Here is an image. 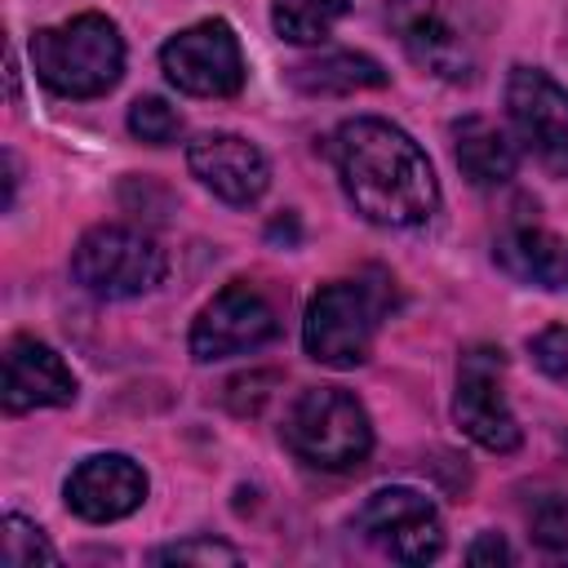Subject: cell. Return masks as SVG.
<instances>
[{
    "label": "cell",
    "instance_id": "obj_2",
    "mask_svg": "<svg viewBox=\"0 0 568 568\" xmlns=\"http://www.w3.org/2000/svg\"><path fill=\"white\" fill-rule=\"evenodd\" d=\"M31 67L58 98H98L124 71V40L106 13H75L31 36Z\"/></svg>",
    "mask_w": 568,
    "mask_h": 568
},
{
    "label": "cell",
    "instance_id": "obj_5",
    "mask_svg": "<svg viewBox=\"0 0 568 568\" xmlns=\"http://www.w3.org/2000/svg\"><path fill=\"white\" fill-rule=\"evenodd\" d=\"M386 284V280H382ZM364 280H333L306 302L302 346L328 368H355L368 359L377 320L386 311V288Z\"/></svg>",
    "mask_w": 568,
    "mask_h": 568
},
{
    "label": "cell",
    "instance_id": "obj_9",
    "mask_svg": "<svg viewBox=\"0 0 568 568\" xmlns=\"http://www.w3.org/2000/svg\"><path fill=\"white\" fill-rule=\"evenodd\" d=\"M275 333H280V320H275L271 297L257 284L235 280L195 315V324H191V355L200 364L231 359V355L266 346Z\"/></svg>",
    "mask_w": 568,
    "mask_h": 568
},
{
    "label": "cell",
    "instance_id": "obj_7",
    "mask_svg": "<svg viewBox=\"0 0 568 568\" xmlns=\"http://www.w3.org/2000/svg\"><path fill=\"white\" fill-rule=\"evenodd\" d=\"M160 67H164L169 84L191 98H231L244 84V53H240L231 22H222V18H204L186 31H178L160 49Z\"/></svg>",
    "mask_w": 568,
    "mask_h": 568
},
{
    "label": "cell",
    "instance_id": "obj_25",
    "mask_svg": "<svg viewBox=\"0 0 568 568\" xmlns=\"http://www.w3.org/2000/svg\"><path fill=\"white\" fill-rule=\"evenodd\" d=\"M515 559V550L497 537V532H484L470 550H466V564H510Z\"/></svg>",
    "mask_w": 568,
    "mask_h": 568
},
{
    "label": "cell",
    "instance_id": "obj_21",
    "mask_svg": "<svg viewBox=\"0 0 568 568\" xmlns=\"http://www.w3.org/2000/svg\"><path fill=\"white\" fill-rule=\"evenodd\" d=\"M155 564H200V568H213V564H226L235 568L240 564V550L226 546V541H213V537H186V541H173V546H160L151 555Z\"/></svg>",
    "mask_w": 568,
    "mask_h": 568
},
{
    "label": "cell",
    "instance_id": "obj_12",
    "mask_svg": "<svg viewBox=\"0 0 568 568\" xmlns=\"http://www.w3.org/2000/svg\"><path fill=\"white\" fill-rule=\"evenodd\" d=\"M186 164L200 178V186H209L217 200L226 204H257L262 191L271 186V164L266 155L240 138V133H200L186 146Z\"/></svg>",
    "mask_w": 568,
    "mask_h": 568
},
{
    "label": "cell",
    "instance_id": "obj_19",
    "mask_svg": "<svg viewBox=\"0 0 568 568\" xmlns=\"http://www.w3.org/2000/svg\"><path fill=\"white\" fill-rule=\"evenodd\" d=\"M0 559L9 568H36V564H58V550L49 546V537L31 519L4 515V524H0Z\"/></svg>",
    "mask_w": 568,
    "mask_h": 568
},
{
    "label": "cell",
    "instance_id": "obj_11",
    "mask_svg": "<svg viewBox=\"0 0 568 568\" xmlns=\"http://www.w3.org/2000/svg\"><path fill=\"white\" fill-rule=\"evenodd\" d=\"M506 111L528 155L568 178V89L537 67H515L506 80Z\"/></svg>",
    "mask_w": 568,
    "mask_h": 568
},
{
    "label": "cell",
    "instance_id": "obj_22",
    "mask_svg": "<svg viewBox=\"0 0 568 568\" xmlns=\"http://www.w3.org/2000/svg\"><path fill=\"white\" fill-rule=\"evenodd\" d=\"M532 541L550 555V559H564L568 564V497H546L537 510H532Z\"/></svg>",
    "mask_w": 568,
    "mask_h": 568
},
{
    "label": "cell",
    "instance_id": "obj_14",
    "mask_svg": "<svg viewBox=\"0 0 568 568\" xmlns=\"http://www.w3.org/2000/svg\"><path fill=\"white\" fill-rule=\"evenodd\" d=\"M4 413H31V408H62L75 399V373L67 359L36 342V337H13L4 346V386H0Z\"/></svg>",
    "mask_w": 568,
    "mask_h": 568
},
{
    "label": "cell",
    "instance_id": "obj_10",
    "mask_svg": "<svg viewBox=\"0 0 568 568\" xmlns=\"http://www.w3.org/2000/svg\"><path fill=\"white\" fill-rule=\"evenodd\" d=\"M501 351L497 346H470L457 364V399H453V417L457 426L488 453H515L524 430L501 395Z\"/></svg>",
    "mask_w": 568,
    "mask_h": 568
},
{
    "label": "cell",
    "instance_id": "obj_13",
    "mask_svg": "<svg viewBox=\"0 0 568 568\" xmlns=\"http://www.w3.org/2000/svg\"><path fill=\"white\" fill-rule=\"evenodd\" d=\"M146 501V470L124 453H93L67 475V506L89 524H111Z\"/></svg>",
    "mask_w": 568,
    "mask_h": 568
},
{
    "label": "cell",
    "instance_id": "obj_24",
    "mask_svg": "<svg viewBox=\"0 0 568 568\" xmlns=\"http://www.w3.org/2000/svg\"><path fill=\"white\" fill-rule=\"evenodd\" d=\"M275 377L271 373H248V377H235L231 386H226V404L235 408V413H257L262 404H266V386H271Z\"/></svg>",
    "mask_w": 568,
    "mask_h": 568
},
{
    "label": "cell",
    "instance_id": "obj_1",
    "mask_svg": "<svg viewBox=\"0 0 568 568\" xmlns=\"http://www.w3.org/2000/svg\"><path fill=\"white\" fill-rule=\"evenodd\" d=\"M333 164L346 200L377 226H422L439 209V182L426 151L377 115H355L333 133Z\"/></svg>",
    "mask_w": 568,
    "mask_h": 568
},
{
    "label": "cell",
    "instance_id": "obj_8",
    "mask_svg": "<svg viewBox=\"0 0 568 568\" xmlns=\"http://www.w3.org/2000/svg\"><path fill=\"white\" fill-rule=\"evenodd\" d=\"M355 528L399 564H430L444 550V524L417 488H377L355 515Z\"/></svg>",
    "mask_w": 568,
    "mask_h": 568
},
{
    "label": "cell",
    "instance_id": "obj_4",
    "mask_svg": "<svg viewBox=\"0 0 568 568\" xmlns=\"http://www.w3.org/2000/svg\"><path fill=\"white\" fill-rule=\"evenodd\" d=\"M390 27L404 53L453 84L475 80L479 71V22L466 0H390Z\"/></svg>",
    "mask_w": 568,
    "mask_h": 568
},
{
    "label": "cell",
    "instance_id": "obj_17",
    "mask_svg": "<svg viewBox=\"0 0 568 568\" xmlns=\"http://www.w3.org/2000/svg\"><path fill=\"white\" fill-rule=\"evenodd\" d=\"M293 89L302 93H355V89H382L386 84V71L377 58L368 53H320L311 62H297L288 71Z\"/></svg>",
    "mask_w": 568,
    "mask_h": 568
},
{
    "label": "cell",
    "instance_id": "obj_15",
    "mask_svg": "<svg viewBox=\"0 0 568 568\" xmlns=\"http://www.w3.org/2000/svg\"><path fill=\"white\" fill-rule=\"evenodd\" d=\"M453 155L475 186H506L519 169L515 142L484 115H466L453 124Z\"/></svg>",
    "mask_w": 568,
    "mask_h": 568
},
{
    "label": "cell",
    "instance_id": "obj_16",
    "mask_svg": "<svg viewBox=\"0 0 568 568\" xmlns=\"http://www.w3.org/2000/svg\"><path fill=\"white\" fill-rule=\"evenodd\" d=\"M493 257H497V266L510 280L541 284V288H555L564 280V266H568L564 244L550 231H541V226H510V231H501L497 244H493Z\"/></svg>",
    "mask_w": 568,
    "mask_h": 568
},
{
    "label": "cell",
    "instance_id": "obj_26",
    "mask_svg": "<svg viewBox=\"0 0 568 568\" xmlns=\"http://www.w3.org/2000/svg\"><path fill=\"white\" fill-rule=\"evenodd\" d=\"M564 280H568V266H564Z\"/></svg>",
    "mask_w": 568,
    "mask_h": 568
},
{
    "label": "cell",
    "instance_id": "obj_18",
    "mask_svg": "<svg viewBox=\"0 0 568 568\" xmlns=\"http://www.w3.org/2000/svg\"><path fill=\"white\" fill-rule=\"evenodd\" d=\"M351 0H275L271 9V22H275V36L288 40V44H320L333 22L346 13Z\"/></svg>",
    "mask_w": 568,
    "mask_h": 568
},
{
    "label": "cell",
    "instance_id": "obj_20",
    "mask_svg": "<svg viewBox=\"0 0 568 568\" xmlns=\"http://www.w3.org/2000/svg\"><path fill=\"white\" fill-rule=\"evenodd\" d=\"M129 133L138 142H146V146H169L182 133V115L164 98H138L129 106Z\"/></svg>",
    "mask_w": 568,
    "mask_h": 568
},
{
    "label": "cell",
    "instance_id": "obj_23",
    "mask_svg": "<svg viewBox=\"0 0 568 568\" xmlns=\"http://www.w3.org/2000/svg\"><path fill=\"white\" fill-rule=\"evenodd\" d=\"M532 359H537V368H541L550 382L568 386V324L541 328V333L532 337Z\"/></svg>",
    "mask_w": 568,
    "mask_h": 568
},
{
    "label": "cell",
    "instance_id": "obj_3",
    "mask_svg": "<svg viewBox=\"0 0 568 568\" xmlns=\"http://www.w3.org/2000/svg\"><path fill=\"white\" fill-rule=\"evenodd\" d=\"M284 444L320 470H355L373 448L364 404L342 386H311L284 417Z\"/></svg>",
    "mask_w": 568,
    "mask_h": 568
},
{
    "label": "cell",
    "instance_id": "obj_6",
    "mask_svg": "<svg viewBox=\"0 0 568 568\" xmlns=\"http://www.w3.org/2000/svg\"><path fill=\"white\" fill-rule=\"evenodd\" d=\"M169 271L164 248L138 231V226H93L80 235V244L71 248V275L84 293L102 297V302H124L138 293H151Z\"/></svg>",
    "mask_w": 568,
    "mask_h": 568
}]
</instances>
